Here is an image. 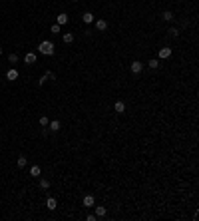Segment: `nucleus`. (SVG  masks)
<instances>
[{
  "label": "nucleus",
  "mask_w": 199,
  "mask_h": 221,
  "mask_svg": "<svg viewBox=\"0 0 199 221\" xmlns=\"http://www.w3.org/2000/svg\"><path fill=\"white\" fill-rule=\"evenodd\" d=\"M38 50H40V54H44V56H52L54 54V44L50 42V40H44V42L38 44Z\"/></svg>",
  "instance_id": "1"
},
{
  "label": "nucleus",
  "mask_w": 199,
  "mask_h": 221,
  "mask_svg": "<svg viewBox=\"0 0 199 221\" xmlns=\"http://www.w3.org/2000/svg\"><path fill=\"white\" fill-rule=\"evenodd\" d=\"M129 70H132L133 74H139V72H142V70H143V64L135 60V62H132V66H129Z\"/></svg>",
  "instance_id": "2"
},
{
  "label": "nucleus",
  "mask_w": 199,
  "mask_h": 221,
  "mask_svg": "<svg viewBox=\"0 0 199 221\" xmlns=\"http://www.w3.org/2000/svg\"><path fill=\"white\" fill-rule=\"evenodd\" d=\"M6 80H10V82H14V80H18V70H14V68H10L8 72H6Z\"/></svg>",
  "instance_id": "3"
},
{
  "label": "nucleus",
  "mask_w": 199,
  "mask_h": 221,
  "mask_svg": "<svg viewBox=\"0 0 199 221\" xmlns=\"http://www.w3.org/2000/svg\"><path fill=\"white\" fill-rule=\"evenodd\" d=\"M24 62H26V64H36V54H34V52H28L26 56H24Z\"/></svg>",
  "instance_id": "4"
},
{
  "label": "nucleus",
  "mask_w": 199,
  "mask_h": 221,
  "mask_svg": "<svg viewBox=\"0 0 199 221\" xmlns=\"http://www.w3.org/2000/svg\"><path fill=\"white\" fill-rule=\"evenodd\" d=\"M114 110H116V114H123V112H126V104H123V102H116Z\"/></svg>",
  "instance_id": "5"
},
{
  "label": "nucleus",
  "mask_w": 199,
  "mask_h": 221,
  "mask_svg": "<svg viewBox=\"0 0 199 221\" xmlns=\"http://www.w3.org/2000/svg\"><path fill=\"white\" fill-rule=\"evenodd\" d=\"M94 203H96L94 195H86L84 197V207H94Z\"/></svg>",
  "instance_id": "6"
},
{
  "label": "nucleus",
  "mask_w": 199,
  "mask_h": 221,
  "mask_svg": "<svg viewBox=\"0 0 199 221\" xmlns=\"http://www.w3.org/2000/svg\"><path fill=\"white\" fill-rule=\"evenodd\" d=\"M56 205H58V201L54 199V197H48V201H46V207L50 209V211H54L56 209Z\"/></svg>",
  "instance_id": "7"
},
{
  "label": "nucleus",
  "mask_w": 199,
  "mask_h": 221,
  "mask_svg": "<svg viewBox=\"0 0 199 221\" xmlns=\"http://www.w3.org/2000/svg\"><path fill=\"white\" fill-rule=\"evenodd\" d=\"M82 20H84L86 24H92V22H94V14H92V12H84V14H82Z\"/></svg>",
  "instance_id": "8"
},
{
  "label": "nucleus",
  "mask_w": 199,
  "mask_h": 221,
  "mask_svg": "<svg viewBox=\"0 0 199 221\" xmlns=\"http://www.w3.org/2000/svg\"><path fill=\"white\" fill-rule=\"evenodd\" d=\"M40 173H42L40 165H32V167H30V175H32V177H40Z\"/></svg>",
  "instance_id": "9"
},
{
  "label": "nucleus",
  "mask_w": 199,
  "mask_h": 221,
  "mask_svg": "<svg viewBox=\"0 0 199 221\" xmlns=\"http://www.w3.org/2000/svg\"><path fill=\"white\" fill-rule=\"evenodd\" d=\"M96 28H98L100 32H104V30L108 28V22H106V20H96Z\"/></svg>",
  "instance_id": "10"
},
{
  "label": "nucleus",
  "mask_w": 199,
  "mask_h": 221,
  "mask_svg": "<svg viewBox=\"0 0 199 221\" xmlns=\"http://www.w3.org/2000/svg\"><path fill=\"white\" fill-rule=\"evenodd\" d=\"M171 56V48H161L159 50V58L161 60H165V58H169Z\"/></svg>",
  "instance_id": "11"
},
{
  "label": "nucleus",
  "mask_w": 199,
  "mask_h": 221,
  "mask_svg": "<svg viewBox=\"0 0 199 221\" xmlns=\"http://www.w3.org/2000/svg\"><path fill=\"white\" fill-rule=\"evenodd\" d=\"M48 130H50V132H58V130H60V122H58V120L50 122V124H48Z\"/></svg>",
  "instance_id": "12"
},
{
  "label": "nucleus",
  "mask_w": 199,
  "mask_h": 221,
  "mask_svg": "<svg viewBox=\"0 0 199 221\" xmlns=\"http://www.w3.org/2000/svg\"><path fill=\"white\" fill-rule=\"evenodd\" d=\"M161 18L165 20V22H171V20H173V12H171V10H165V12L161 14Z\"/></svg>",
  "instance_id": "13"
},
{
  "label": "nucleus",
  "mask_w": 199,
  "mask_h": 221,
  "mask_svg": "<svg viewBox=\"0 0 199 221\" xmlns=\"http://www.w3.org/2000/svg\"><path fill=\"white\" fill-rule=\"evenodd\" d=\"M56 20H58V26H64V24H68V14H60Z\"/></svg>",
  "instance_id": "14"
},
{
  "label": "nucleus",
  "mask_w": 199,
  "mask_h": 221,
  "mask_svg": "<svg viewBox=\"0 0 199 221\" xmlns=\"http://www.w3.org/2000/svg\"><path fill=\"white\" fill-rule=\"evenodd\" d=\"M64 42H66V44H72V42H74V34H72V32H66V34H64Z\"/></svg>",
  "instance_id": "15"
},
{
  "label": "nucleus",
  "mask_w": 199,
  "mask_h": 221,
  "mask_svg": "<svg viewBox=\"0 0 199 221\" xmlns=\"http://www.w3.org/2000/svg\"><path fill=\"white\" fill-rule=\"evenodd\" d=\"M147 66L153 68V70H157V68H159V60H155V58H153V60H149V62H147Z\"/></svg>",
  "instance_id": "16"
},
{
  "label": "nucleus",
  "mask_w": 199,
  "mask_h": 221,
  "mask_svg": "<svg viewBox=\"0 0 199 221\" xmlns=\"http://www.w3.org/2000/svg\"><path fill=\"white\" fill-rule=\"evenodd\" d=\"M16 164H18V167H24L26 165V155H18V161Z\"/></svg>",
  "instance_id": "17"
},
{
  "label": "nucleus",
  "mask_w": 199,
  "mask_h": 221,
  "mask_svg": "<svg viewBox=\"0 0 199 221\" xmlns=\"http://www.w3.org/2000/svg\"><path fill=\"white\" fill-rule=\"evenodd\" d=\"M96 215H98V217H104L106 215V207H96Z\"/></svg>",
  "instance_id": "18"
},
{
  "label": "nucleus",
  "mask_w": 199,
  "mask_h": 221,
  "mask_svg": "<svg viewBox=\"0 0 199 221\" xmlns=\"http://www.w3.org/2000/svg\"><path fill=\"white\" fill-rule=\"evenodd\" d=\"M48 124H50V120H48L46 115H42V118H40V125H42V128H48Z\"/></svg>",
  "instance_id": "19"
},
{
  "label": "nucleus",
  "mask_w": 199,
  "mask_h": 221,
  "mask_svg": "<svg viewBox=\"0 0 199 221\" xmlns=\"http://www.w3.org/2000/svg\"><path fill=\"white\" fill-rule=\"evenodd\" d=\"M8 62L10 64H16V62H18V54H10V56H8Z\"/></svg>",
  "instance_id": "20"
},
{
  "label": "nucleus",
  "mask_w": 199,
  "mask_h": 221,
  "mask_svg": "<svg viewBox=\"0 0 199 221\" xmlns=\"http://www.w3.org/2000/svg\"><path fill=\"white\" fill-rule=\"evenodd\" d=\"M40 187L48 189V187H50V181H48V179H40Z\"/></svg>",
  "instance_id": "21"
},
{
  "label": "nucleus",
  "mask_w": 199,
  "mask_h": 221,
  "mask_svg": "<svg viewBox=\"0 0 199 221\" xmlns=\"http://www.w3.org/2000/svg\"><path fill=\"white\" fill-rule=\"evenodd\" d=\"M50 32H52V34H60V26H58V24H54L52 28H50Z\"/></svg>",
  "instance_id": "22"
},
{
  "label": "nucleus",
  "mask_w": 199,
  "mask_h": 221,
  "mask_svg": "<svg viewBox=\"0 0 199 221\" xmlns=\"http://www.w3.org/2000/svg\"><path fill=\"white\" fill-rule=\"evenodd\" d=\"M169 36H179V30L177 28H169Z\"/></svg>",
  "instance_id": "23"
},
{
  "label": "nucleus",
  "mask_w": 199,
  "mask_h": 221,
  "mask_svg": "<svg viewBox=\"0 0 199 221\" xmlns=\"http://www.w3.org/2000/svg\"><path fill=\"white\" fill-rule=\"evenodd\" d=\"M44 76H46L48 80H54V78H56V74H54V72H46V74H44Z\"/></svg>",
  "instance_id": "24"
},
{
  "label": "nucleus",
  "mask_w": 199,
  "mask_h": 221,
  "mask_svg": "<svg viewBox=\"0 0 199 221\" xmlns=\"http://www.w3.org/2000/svg\"><path fill=\"white\" fill-rule=\"evenodd\" d=\"M46 80H48V78H46V76H42V78L38 80V84H40V86H44V82H46Z\"/></svg>",
  "instance_id": "25"
},
{
  "label": "nucleus",
  "mask_w": 199,
  "mask_h": 221,
  "mask_svg": "<svg viewBox=\"0 0 199 221\" xmlns=\"http://www.w3.org/2000/svg\"><path fill=\"white\" fill-rule=\"evenodd\" d=\"M0 54H2V48H0Z\"/></svg>",
  "instance_id": "26"
},
{
  "label": "nucleus",
  "mask_w": 199,
  "mask_h": 221,
  "mask_svg": "<svg viewBox=\"0 0 199 221\" xmlns=\"http://www.w3.org/2000/svg\"><path fill=\"white\" fill-rule=\"evenodd\" d=\"M76 2H78V0H76Z\"/></svg>",
  "instance_id": "27"
}]
</instances>
